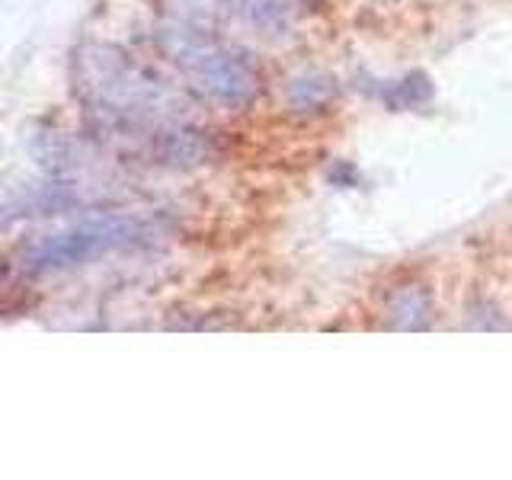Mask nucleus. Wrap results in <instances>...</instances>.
Wrapping results in <instances>:
<instances>
[{"instance_id": "f257e3e1", "label": "nucleus", "mask_w": 512, "mask_h": 480, "mask_svg": "<svg viewBox=\"0 0 512 480\" xmlns=\"http://www.w3.org/2000/svg\"><path fill=\"white\" fill-rule=\"evenodd\" d=\"M135 237H141V224L135 218L90 221V224H80L77 231L45 240V244L36 247V253H32V260H36V266H52V269L74 266V263L90 260V256H96V253L132 244Z\"/></svg>"}, {"instance_id": "f03ea898", "label": "nucleus", "mask_w": 512, "mask_h": 480, "mask_svg": "<svg viewBox=\"0 0 512 480\" xmlns=\"http://www.w3.org/2000/svg\"><path fill=\"white\" fill-rule=\"evenodd\" d=\"M196 80L208 96H215L218 103H228V106L247 103L256 93V77L240 61L224 58V55L202 58L196 64Z\"/></svg>"}]
</instances>
